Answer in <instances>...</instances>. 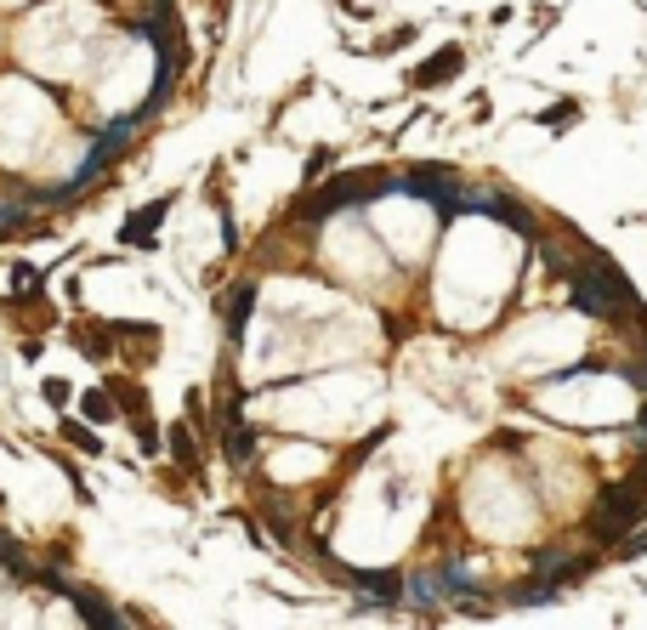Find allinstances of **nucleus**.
Returning <instances> with one entry per match:
<instances>
[{
	"label": "nucleus",
	"instance_id": "f257e3e1",
	"mask_svg": "<svg viewBox=\"0 0 647 630\" xmlns=\"http://www.w3.org/2000/svg\"><path fill=\"white\" fill-rule=\"evenodd\" d=\"M568 279H574L579 301H585L591 313H602V318L636 313V290H630V279L613 262H602V256H585V267H574Z\"/></svg>",
	"mask_w": 647,
	"mask_h": 630
},
{
	"label": "nucleus",
	"instance_id": "f03ea898",
	"mask_svg": "<svg viewBox=\"0 0 647 630\" xmlns=\"http://www.w3.org/2000/svg\"><path fill=\"white\" fill-rule=\"evenodd\" d=\"M642 511H647V460L625 477V483L602 489V500H596V523H591V534H596V540H608V545H613V540H625L630 528L642 523Z\"/></svg>",
	"mask_w": 647,
	"mask_h": 630
},
{
	"label": "nucleus",
	"instance_id": "7ed1b4c3",
	"mask_svg": "<svg viewBox=\"0 0 647 630\" xmlns=\"http://www.w3.org/2000/svg\"><path fill=\"white\" fill-rule=\"evenodd\" d=\"M386 188H392V176H381V171H347V176H335L330 188L307 193V205H296V216L301 222H324V216H335V210H352V205L381 199Z\"/></svg>",
	"mask_w": 647,
	"mask_h": 630
},
{
	"label": "nucleus",
	"instance_id": "20e7f679",
	"mask_svg": "<svg viewBox=\"0 0 647 630\" xmlns=\"http://www.w3.org/2000/svg\"><path fill=\"white\" fill-rule=\"evenodd\" d=\"M403 188L415 193V199H426V205H455V176L438 171V165H415V171L403 176Z\"/></svg>",
	"mask_w": 647,
	"mask_h": 630
},
{
	"label": "nucleus",
	"instance_id": "39448f33",
	"mask_svg": "<svg viewBox=\"0 0 647 630\" xmlns=\"http://www.w3.org/2000/svg\"><path fill=\"white\" fill-rule=\"evenodd\" d=\"M460 69H466V52H460V46H438V52H432V57H426V63H420L415 74H409V86H420V91L449 86V80H455Z\"/></svg>",
	"mask_w": 647,
	"mask_h": 630
},
{
	"label": "nucleus",
	"instance_id": "423d86ee",
	"mask_svg": "<svg viewBox=\"0 0 647 630\" xmlns=\"http://www.w3.org/2000/svg\"><path fill=\"white\" fill-rule=\"evenodd\" d=\"M165 210H171V199H154L148 210H137V216L125 222V233H120V239H125V245H137V250H148V245H154V228L165 222Z\"/></svg>",
	"mask_w": 647,
	"mask_h": 630
},
{
	"label": "nucleus",
	"instance_id": "0eeeda50",
	"mask_svg": "<svg viewBox=\"0 0 647 630\" xmlns=\"http://www.w3.org/2000/svg\"><path fill=\"white\" fill-rule=\"evenodd\" d=\"M250 313H256V284H233V296H228V335H233V341L245 335Z\"/></svg>",
	"mask_w": 647,
	"mask_h": 630
},
{
	"label": "nucleus",
	"instance_id": "6e6552de",
	"mask_svg": "<svg viewBox=\"0 0 647 630\" xmlns=\"http://www.w3.org/2000/svg\"><path fill=\"white\" fill-rule=\"evenodd\" d=\"M352 585H358V591H369V596H381V602H398V596H403V579L398 574H352Z\"/></svg>",
	"mask_w": 647,
	"mask_h": 630
},
{
	"label": "nucleus",
	"instance_id": "1a4fd4ad",
	"mask_svg": "<svg viewBox=\"0 0 647 630\" xmlns=\"http://www.w3.org/2000/svg\"><path fill=\"white\" fill-rule=\"evenodd\" d=\"M171 455L182 460V472H199V449H193L188 426H176V432H171Z\"/></svg>",
	"mask_w": 647,
	"mask_h": 630
},
{
	"label": "nucleus",
	"instance_id": "9d476101",
	"mask_svg": "<svg viewBox=\"0 0 647 630\" xmlns=\"http://www.w3.org/2000/svg\"><path fill=\"white\" fill-rule=\"evenodd\" d=\"M534 120L540 125H551V131H568V125H579V103H557V108H540V114H534Z\"/></svg>",
	"mask_w": 647,
	"mask_h": 630
},
{
	"label": "nucleus",
	"instance_id": "9b49d317",
	"mask_svg": "<svg viewBox=\"0 0 647 630\" xmlns=\"http://www.w3.org/2000/svg\"><path fill=\"white\" fill-rule=\"evenodd\" d=\"M0 568H6V574H23V579H35L29 574V568H23V551L12 540H6V534H0Z\"/></svg>",
	"mask_w": 647,
	"mask_h": 630
},
{
	"label": "nucleus",
	"instance_id": "f8f14e48",
	"mask_svg": "<svg viewBox=\"0 0 647 630\" xmlns=\"http://www.w3.org/2000/svg\"><path fill=\"white\" fill-rule=\"evenodd\" d=\"M23 216H29V205H23V199H0V233H12Z\"/></svg>",
	"mask_w": 647,
	"mask_h": 630
},
{
	"label": "nucleus",
	"instance_id": "ddd939ff",
	"mask_svg": "<svg viewBox=\"0 0 647 630\" xmlns=\"http://www.w3.org/2000/svg\"><path fill=\"white\" fill-rule=\"evenodd\" d=\"M86 415L91 420H114V392H86Z\"/></svg>",
	"mask_w": 647,
	"mask_h": 630
},
{
	"label": "nucleus",
	"instance_id": "4468645a",
	"mask_svg": "<svg viewBox=\"0 0 647 630\" xmlns=\"http://www.w3.org/2000/svg\"><path fill=\"white\" fill-rule=\"evenodd\" d=\"M69 443H80V449H86V455H97V449H103V443L91 438V432H80V426H69Z\"/></svg>",
	"mask_w": 647,
	"mask_h": 630
},
{
	"label": "nucleus",
	"instance_id": "2eb2a0df",
	"mask_svg": "<svg viewBox=\"0 0 647 630\" xmlns=\"http://www.w3.org/2000/svg\"><path fill=\"white\" fill-rule=\"evenodd\" d=\"M636 432H642V438H647V403H642V415H636Z\"/></svg>",
	"mask_w": 647,
	"mask_h": 630
}]
</instances>
